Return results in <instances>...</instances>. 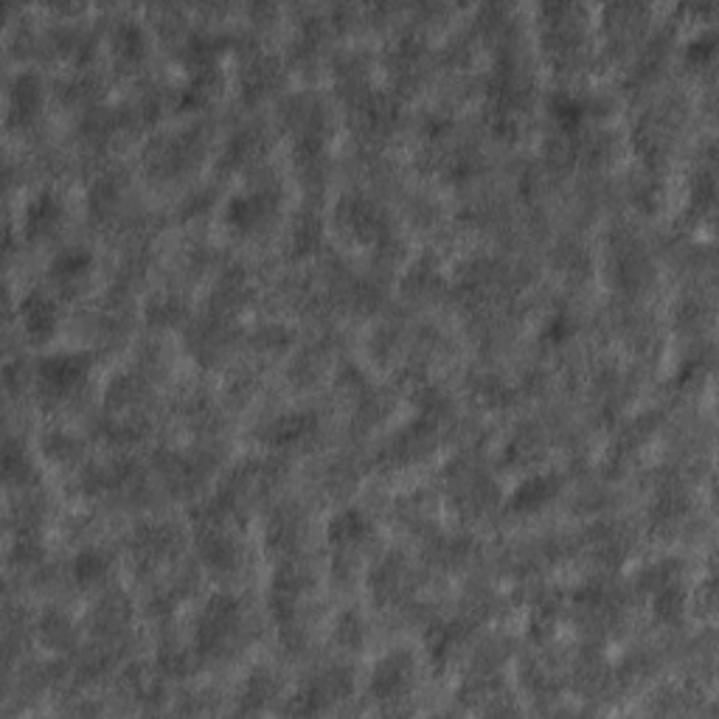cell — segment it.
I'll use <instances>...</instances> for the list:
<instances>
[{"mask_svg":"<svg viewBox=\"0 0 719 719\" xmlns=\"http://www.w3.org/2000/svg\"><path fill=\"white\" fill-rule=\"evenodd\" d=\"M90 374L88 354L79 352H54L45 354L37 366V382L40 391L48 399H68L85 385Z\"/></svg>","mask_w":719,"mask_h":719,"instance_id":"6da1fadb","label":"cell"},{"mask_svg":"<svg viewBox=\"0 0 719 719\" xmlns=\"http://www.w3.org/2000/svg\"><path fill=\"white\" fill-rule=\"evenodd\" d=\"M239 618L242 610L234 596H214L200 616V649L220 652L239 627Z\"/></svg>","mask_w":719,"mask_h":719,"instance_id":"7a4b0ae2","label":"cell"},{"mask_svg":"<svg viewBox=\"0 0 719 719\" xmlns=\"http://www.w3.org/2000/svg\"><path fill=\"white\" fill-rule=\"evenodd\" d=\"M276 206H279V191H270V186L250 189L231 197V203L225 208V217L231 222V228L250 234V231L262 228L270 220Z\"/></svg>","mask_w":719,"mask_h":719,"instance_id":"3957f363","label":"cell"},{"mask_svg":"<svg viewBox=\"0 0 719 719\" xmlns=\"http://www.w3.org/2000/svg\"><path fill=\"white\" fill-rule=\"evenodd\" d=\"M62 220H65L62 200L51 189H40L23 208V234L29 236L31 242H40L57 234Z\"/></svg>","mask_w":719,"mask_h":719,"instance_id":"277c9868","label":"cell"},{"mask_svg":"<svg viewBox=\"0 0 719 719\" xmlns=\"http://www.w3.org/2000/svg\"><path fill=\"white\" fill-rule=\"evenodd\" d=\"M20 326L34 343H45L54 338L59 326V309L54 298L43 290H31L20 301Z\"/></svg>","mask_w":719,"mask_h":719,"instance_id":"5b68a950","label":"cell"},{"mask_svg":"<svg viewBox=\"0 0 719 719\" xmlns=\"http://www.w3.org/2000/svg\"><path fill=\"white\" fill-rule=\"evenodd\" d=\"M413 680V658L408 652H394L374 669L371 677V694L377 700H391L411 689Z\"/></svg>","mask_w":719,"mask_h":719,"instance_id":"8992f818","label":"cell"},{"mask_svg":"<svg viewBox=\"0 0 719 719\" xmlns=\"http://www.w3.org/2000/svg\"><path fill=\"white\" fill-rule=\"evenodd\" d=\"M43 107V82L34 74H17L9 85V124H29Z\"/></svg>","mask_w":719,"mask_h":719,"instance_id":"52a82bcc","label":"cell"},{"mask_svg":"<svg viewBox=\"0 0 719 719\" xmlns=\"http://www.w3.org/2000/svg\"><path fill=\"white\" fill-rule=\"evenodd\" d=\"M340 225L357 239H382L380 211L363 197H346L340 203Z\"/></svg>","mask_w":719,"mask_h":719,"instance_id":"ba28073f","label":"cell"},{"mask_svg":"<svg viewBox=\"0 0 719 719\" xmlns=\"http://www.w3.org/2000/svg\"><path fill=\"white\" fill-rule=\"evenodd\" d=\"M318 425V419L312 413H284L279 419H273L270 425L265 427V436L262 439L273 447H290L295 441H301L304 436H309L312 430Z\"/></svg>","mask_w":719,"mask_h":719,"instance_id":"9c48e42d","label":"cell"},{"mask_svg":"<svg viewBox=\"0 0 719 719\" xmlns=\"http://www.w3.org/2000/svg\"><path fill=\"white\" fill-rule=\"evenodd\" d=\"M371 534H374L371 520H368L360 509H346V512L335 514V517L329 520V540L338 545V548L366 543Z\"/></svg>","mask_w":719,"mask_h":719,"instance_id":"30bf717a","label":"cell"},{"mask_svg":"<svg viewBox=\"0 0 719 719\" xmlns=\"http://www.w3.org/2000/svg\"><path fill=\"white\" fill-rule=\"evenodd\" d=\"M309 587L307 573H301L298 568H287V571L276 573V582H273V596H270V607L279 618L287 613H293V607L298 599L304 596V590Z\"/></svg>","mask_w":719,"mask_h":719,"instance_id":"8fae6325","label":"cell"},{"mask_svg":"<svg viewBox=\"0 0 719 719\" xmlns=\"http://www.w3.org/2000/svg\"><path fill=\"white\" fill-rule=\"evenodd\" d=\"M557 478L551 475H531L520 486H514L512 509L517 512H537L557 495Z\"/></svg>","mask_w":719,"mask_h":719,"instance_id":"7c38bea8","label":"cell"},{"mask_svg":"<svg viewBox=\"0 0 719 719\" xmlns=\"http://www.w3.org/2000/svg\"><path fill=\"white\" fill-rule=\"evenodd\" d=\"M93 267V256L85 248H65L59 250L57 256L51 259V279L68 287L74 281L85 279L88 270Z\"/></svg>","mask_w":719,"mask_h":719,"instance_id":"4fadbf2b","label":"cell"},{"mask_svg":"<svg viewBox=\"0 0 719 719\" xmlns=\"http://www.w3.org/2000/svg\"><path fill=\"white\" fill-rule=\"evenodd\" d=\"M113 54L124 65L141 62L147 54V37H144L141 26H135L133 20H118L116 31H113Z\"/></svg>","mask_w":719,"mask_h":719,"instance_id":"5bb4252c","label":"cell"},{"mask_svg":"<svg viewBox=\"0 0 719 719\" xmlns=\"http://www.w3.org/2000/svg\"><path fill=\"white\" fill-rule=\"evenodd\" d=\"M3 475L12 486H29L37 481V470L31 464V458L23 453V444L15 439H6V450H3Z\"/></svg>","mask_w":719,"mask_h":719,"instance_id":"9a60e30c","label":"cell"},{"mask_svg":"<svg viewBox=\"0 0 719 719\" xmlns=\"http://www.w3.org/2000/svg\"><path fill=\"white\" fill-rule=\"evenodd\" d=\"M107 571H110V557L99 548H85L71 562V576L79 585H96L107 576Z\"/></svg>","mask_w":719,"mask_h":719,"instance_id":"2e32d148","label":"cell"},{"mask_svg":"<svg viewBox=\"0 0 719 719\" xmlns=\"http://www.w3.org/2000/svg\"><path fill=\"white\" fill-rule=\"evenodd\" d=\"M279 79V65L273 57H256L250 59L245 65V74H242V88L245 96H259L265 90L273 88V82Z\"/></svg>","mask_w":719,"mask_h":719,"instance_id":"e0dca14e","label":"cell"},{"mask_svg":"<svg viewBox=\"0 0 719 719\" xmlns=\"http://www.w3.org/2000/svg\"><path fill=\"white\" fill-rule=\"evenodd\" d=\"M40 632H43V641L48 646H54V649H65V646L74 644V627H71V621L57 613V610H51V613H45L43 621H40Z\"/></svg>","mask_w":719,"mask_h":719,"instance_id":"ac0fdd59","label":"cell"},{"mask_svg":"<svg viewBox=\"0 0 719 719\" xmlns=\"http://www.w3.org/2000/svg\"><path fill=\"white\" fill-rule=\"evenodd\" d=\"M172 540H175V537H172L169 526H152V529H144L138 534L135 548H138V551H147V557L155 559V557H163V554H169Z\"/></svg>","mask_w":719,"mask_h":719,"instance_id":"d6986e66","label":"cell"},{"mask_svg":"<svg viewBox=\"0 0 719 719\" xmlns=\"http://www.w3.org/2000/svg\"><path fill=\"white\" fill-rule=\"evenodd\" d=\"M43 453L54 461H71L79 453V444H76L74 436L54 430V433L43 436Z\"/></svg>","mask_w":719,"mask_h":719,"instance_id":"ffe728a7","label":"cell"},{"mask_svg":"<svg viewBox=\"0 0 719 719\" xmlns=\"http://www.w3.org/2000/svg\"><path fill=\"white\" fill-rule=\"evenodd\" d=\"M318 239H321V222H318L315 214H304V217L298 220V225H295V245L309 250L315 248Z\"/></svg>","mask_w":719,"mask_h":719,"instance_id":"44dd1931","label":"cell"},{"mask_svg":"<svg viewBox=\"0 0 719 719\" xmlns=\"http://www.w3.org/2000/svg\"><path fill=\"white\" fill-rule=\"evenodd\" d=\"M655 610H658V616L666 618V621H675L680 618L683 613V596L675 593V587H666L658 593V599H655Z\"/></svg>","mask_w":719,"mask_h":719,"instance_id":"7402d4cb","label":"cell"},{"mask_svg":"<svg viewBox=\"0 0 719 719\" xmlns=\"http://www.w3.org/2000/svg\"><path fill=\"white\" fill-rule=\"evenodd\" d=\"M335 638H338L340 644H346V646L363 644V621L354 616V613H346V616L340 618Z\"/></svg>","mask_w":719,"mask_h":719,"instance_id":"603a6c76","label":"cell"},{"mask_svg":"<svg viewBox=\"0 0 719 719\" xmlns=\"http://www.w3.org/2000/svg\"><path fill=\"white\" fill-rule=\"evenodd\" d=\"M177 312H183V304H177V301H172V304H169V301H163L161 298V301H155V304L149 307V318H152V321H161V323L175 321Z\"/></svg>","mask_w":719,"mask_h":719,"instance_id":"cb8c5ba5","label":"cell"}]
</instances>
